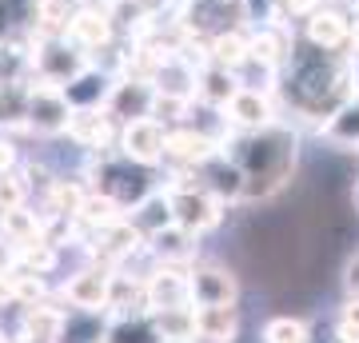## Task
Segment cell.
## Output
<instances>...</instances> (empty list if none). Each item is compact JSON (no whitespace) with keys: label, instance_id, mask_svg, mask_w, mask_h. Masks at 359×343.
<instances>
[{"label":"cell","instance_id":"1","mask_svg":"<svg viewBox=\"0 0 359 343\" xmlns=\"http://www.w3.org/2000/svg\"><path fill=\"white\" fill-rule=\"evenodd\" d=\"M228 148V144H224ZM240 168H244V180H248V191L244 200H271L280 188H287V180L295 172V156H299V140L295 132L280 124H268L259 132H244L236 136L228 148Z\"/></svg>","mask_w":359,"mask_h":343},{"label":"cell","instance_id":"2","mask_svg":"<svg viewBox=\"0 0 359 343\" xmlns=\"http://www.w3.org/2000/svg\"><path fill=\"white\" fill-rule=\"evenodd\" d=\"M168 200H172L176 224H184L196 236L212 231L224 220V200H219L216 191H208L204 184H176V188L168 191Z\"/></svg>","mask_w":359,"mask_h":343},{"label":"cell","instance_id":"3","mask_svg":"<svg viewBox=\"0 0 359 343\" xmlns=\"http://www.w3.org/2000/svg\"><path fill=\"white\" fill-rule=\"evenodd\" d=\"M120 156H128L132 164L140 168H156L168 160V124L156 116H140L128 120L120 132Z\"/></svg>","mask_w":359,"mask_h":343},{"label":"cell","instance_id":"4","mask_svg":"<svg viewBox=\"0 0 359 343\" xmlns=\"http://www.w3.org/2000/svg\"><path fill=\"white\" fill-rule=\"evenodd\" d=\"M112 280L116 276L104 264L80 267V271H72L65 280V300L72 307H80V311L104 316V311H112Z\"/></svg>","mask_w":359,"mask_h":343},{"label":"cell","instance_id":"5","mask_svg":"<svg viewBox=\"0 0 359 343\" xmlns=\"http://www.w3.org/2000/svg\"><path fill=\"white\" fill-rule=\"evenodd\" d=\"M68 124H72V100L65 96V88L60 84H48V80L32 84L28 128L40 132V136H60V132H68Z\"/></svg>","mask_w":359,"mask_h":343},{"label":"cell","instance_id":"6","mask_svg":"<svg viewBox=\"0 0 359 343\" xmlns=\"http://www.w3.org/2000/svg\"><path fill=\"white\" fill-rule=\"evenodd\" d=\"M188 280H192V304H240V280L236 271L224 264H192L188 267Z\"/></svg>","mask_w":359,"mask_h":343},{"label":"cell","instance_id":"7","mask_svg":"<svg viewBox=\"0 0 359 343\" xmlns=\"http://www.w3.org/2000/svg\"><path fill=\"white\" fill-rule=\"evenodd\" d=\"M192 304V280H188V267L180 264H164L156 267L152 276L144 280V307L160 311V307H184Z\"/></svg>","mask_w":359,"mask_h":343},{"label":"cell","instance_id":"8","mask_svg":"<svg viewBox=\"0 0 359 343\" xmlns=\"http://www.w3.org/2000/svg\"><path fill=\"white\" fill-rule=\"evenodd\" d=\"M96 176H100L96 191H108V196H116V200L124 203L128 212L144 200V196H152V184H148V176H144V168L132 164L128 156H124L120 164H104Z\"/></svg>","mask_w":359,"mask_h":343},{"label":"cell","instance_id":"9","mask_svg":"<svg viewBox=\"0 0 359 343\" xmlns=\"http://www.w3.org/2000/svg\"><path fill=\"white\" fill-rule=\"evenodd\" d=\"M32 64H36L40 80H48V84H72L80 72H88V60H84V52L68 48V44H56V40H44L36 52H32Z\"/></svg>","mask_w":359,"mask_h":343},{"label":"cell","instance_id":"10","mask_svg":"<svg viewBox=\"0 0 359 343\" xmlns=\"http://www.w3.org/2000/svg\"><path fill=\"white\" fill-rule=\"evenodd\" d=\"M224 120H228L231 128H240V132H259V128L276 124V108H271V96L259 88H240L236 96H231L224 108Z\"/></svg>","mask_w":359,"mask_h":343},{"label":"cell","instance_id":"11","mask_svg":"<svg viewBox=\"0 0 359 343\" xmlns=\"http://www.w3.org/2000/svg\"><path fill=\"white\" fill-rule=\"evenodd\" d=\"M196 339L200 343H236L240 339V307L236 304L196 307Z\"/></svg>","mask_w":359,"mask_h":343},{"label":"cell","instance_id":"12","mask_svg":"<svg viewBox=\"0 0 359 343\" xmlns=\"http://www.w3.org/2000/svg\"><path fill=\"white\" fill-rule=\"evenodd\" d=\"M152 104H156V88L148 84V80H120V84H112L108 100H104V108L128 124V120L152 116Z\"/></svg>","mask_w":359,"mask_h":343},{"label":"cell","instance_id":"13","mask_svg":"<svg viewBox=\"0 0 359 343\" xmlns=\"http://www.w3.org/2000/svg\"><path fill=\"white\" fill-rule=\"evenodd\" d=\"M219 148H224L219 140H212V136H204V132H192V128L168 132V160L180 164V168H192V172L200 164H208Z\"/></svg>","mask_w":359,"mask_h":343},{"label":"cell","instance_id":"14","mask_svg":"<svg viewBox=\"0 0 359 343\" xmlns=\"http://www.w3.org/2000/svg\"><path fill=\"white\" fill-rule=\"evenodd\" d=\"M68 136H72L80 148L100 152V148H108V140H112V112H108V108H72Z\"/></svg>","mask_w":359,"mask_h":343},{"label":"cell","instance_id":"15","mask_svg":"<svg viewBox=\"0 0 359 343\" xmlns=\"http://www.w3.org/2000/svg\"><path fill=\"white\" fill-rule=\"evenodd\" d=\"M148 240L136 224H132L128 216L120 220V224H112V228H104L100 231V243H96V260L100 264H120V260H128L140 243Z\"/></svg>","mask_w":359,"mask_h":343},{"label":"cell","instance_id":"16","mask_svg":"<svg viewBox=\"0 0 359 343\" xmlns=\"http://www.w3.org/2000/svg\"><path fill=\"white\" fill-rule=\"evenodd\" d=\"M148 248H152L156 260L164 264H192L196 255V231H188L184 224H168L156 236H148Z\"/></svg>","mask_w":359,"mask_h":343},{"label":"cell","instance_id":"17","mask_svg":"<svg viewBox=\"0 0 359 343\" xmlns=\"http://www.w3.org/2000/svg\"><path fill=\"white\" fill-rule=\"evenodd\" d=\"M327 144H339V148H355L359 152V92H351L335 112H327V124L320 128Z\"/></svg>","mask_w":359,"mask_h":343},{"label":"cell","instance_id":"18","mask_svg":"<svg viewBox=\"0 0 359 343\" xmlns=\"http://www.w3.org/2000/svg\"><path fill=\"white\" fill-rule=\"evenodd\" d=\"M104 339L108 343H164L148 311H120V316H112Z\"/></svg>","mask_w":359,"mask_h":343},{"label":"cell","instance_id":"19","mask_svg":"<svg viewBox=\"0 0 359 343\" xmlns=\"http://www.w3.org/2000/svg\"><path fill=\"white\" fill-rule=\"evenodd\" d=\"M347 36H351V25H347L344 13H335V8H316V13L308 16V40L316 48L332 52V48H339V44H347Z\"/></svg>","mask_w":359,"mask_h":343},{"label":"cell","instance_id":"20","mask_svg":"<svg viewBox=\"0 0 359 343\" xmlns=\"http://www.w3.org/2000/svg\"><path fill=\"white\" fill-rule=\"evenodd\" d=\"M148 316H152L164 343H196V304L160 307V311H148Z\"/></svg>","mask_w":359,"mask_h":343},{"label":"cell","instance_id":"21","mask_svg":"<svg viewBox=\"0 0 359 343\" xmlns=\"http://www.w3.org/2000/svg\"><path fill=\"white\" fill-rule=\"evenodd\" d=\"M28 108H32V84L4 80L0 84V128H28Z\"/></svg>","mask_w":359,"mask_h":343},{"label":"cell","instance_id":"22","mask_svg":"<svg viewBox=\"0 0 359 343\" xmlns=\"http://www.w3.org/2000/svg\"><path fill=\"white\" fill-rule=\"evenodd\" d=\"M124 203L116 200V196H108V191H88L84 196V203H80V212H76V220H84L88 228H96V231H104V228H112V224H120L124 220Z\"/></svg>","mask_w":359,"mask_h":343},{"label":"cell","instance_id":"23","mask_svg":"<svg viewBox=\"0 0 359 343\" xmlns=\"http://www.w3.org/2000/svg\"><path fill=\"white\" fill-rule=\"evenodd\" d=\"M132 224L144 231V236H156L160 228H168V224H176V216H172V200H168V191H152V196H144L136 208H132Z\"/></svg>","mask_w":359,"mask_h":343},{"label":"cell","instance_id":"24","mask_svg":"<svg viewBox=\"0 0 359 343\" xmlns=\"http://www.w3.org/2000/svg\"><path fill=\"white\" fill-rule=\"evenodd\" d=\"M240 92V84H236V72L231 68H224V64H212V68H204L200 72V84H196V96L204 104H212V108H224V104L231 100Z\"/></svg>","mask_w":359,"mask_h":343},{"label":"cell","instance_id":"25","mask_svg":"<svg viewBox=\"0 0 359 343\" xmlns=\"http://www.w3.org/2000/svg\"><path fill=\"white\" fill-rule=\"evenodd\" d=\"M65 316L68 311H56L44 300L40 304H28L25 316H20V335H36V339H60L65 331Z\"/></svg>","mask_w":359,"mask_h":343},{"label":"cell","instance_id":"26","mask_svg":"<svg viewBox=\"0 0 359 343\" xmlns=\"http://www.w3.org/2000/svg\"><path fill=\"white\" fill-rule=\"evenodd\" d=\"M68 32H72V40H76L80 48H100V44H108V36H112V25H108V16L96 13V8H80V13H72Z\"/></svg>","mask_w":359,"mask_h":343},{"label":"cell","instance_id":"27","mask_svg":"<svg viewBox=\"0 0 359 343\" xmlns=\"http://www.w3.org/2000/svg\"><path fill=\"white\" fill-rule=\"evenodd\" d=\"M104 331H108V319H104V316L72 307V311L65 316V331H60V343H104Z\"/></svg>","mask_w":359,"mask_h":343},{"label":"cell","instance_id":"28","mask_svg":"<svg viewBox=\"0 0 359 343\" xmlns=\"http://www.w3.org/2000/svg\"><path fill=\"white\" fill-rule=\"evenodd\" d=\"M212 56H216V64H224V68H244L248 60H252V40H244L240 32H219L216 40H212Z\"/></svg>","mask_w":359,"mask_h":343},{"label":"cell","instance_id":"29","mask_svg":"<svg viewBox=\"0 0 359 343\" xmlns=\"http://www.w3.org/2000/svg\"><path fill=\"white\" fill-rule=\"evenodd\" d=\"M0 231L13 243L25 248V243L40 240V220L32 216V212H25V208H8V212H0Z\"/></svg>","mask_w":359,"mask_h":343},{"label":"cell","instance_id":"30","mask_svg":"<svg viewBox=\"0 0 359 343\" xmlns=\"http://www.w3.org/2000/svg\"><path fill=\"white\" fill-rule=\"evenodd\" d=\"M264 343H311V328L299 316H271L264 323Z\"/></svg>","mask_w":359,"mask_h":343},{"label":"cell","instance_id":"31","mask_svg":"<svg viewBox=\"0 0 359 343\" xmlns=\"http://www.w3.org/2000/svg\"><path fill=\"white\" fill-rule=\"evenodd\" d=\"M287 36L283 32H276V28H268V32H259L256 40H252V60H259L264 68H276V64L287 56Z\"/></svg>","mask_w":359,"mask_h":343},{"label":"cell","instance_id":"32","mask_svg":"<svg viewBox=\"0 0 359 343\" xmlns=\"http://www.w3.org/2000/svg\"><path fill=\"white\" fill-rule=\"evenodd\" d=\"M84 196H88V191L80 188V184L56 180V184H52V191H48L52 212H60V216H76V212H80V203H84Z\"/></svg>","mask_w":359,"mask_h":343},{"label":"cell","instance_id":"33","mask_svg":"<svg viewBox=\"0 0 359 343\" xmlns=\"http://www.w3.org/2000/svg\"><path fill=\"white\" fill-rule=\"evenodd\" d=\"M332 335H335V343H359V295H347V304L335 316Z\"/></svg>","mask_w":359,"mask_h":343},{"label":"cell","instance_id":"34","mask_svg":"<svg viewBox=\"0 0 359 343\" xmlns=\"http://www.w3.org/2000/svg\"><path fill=\"white\" fill-rule=\"evenodd\" d=\"M25 180L16 176V172H0V212H8V208H25Z\"/></svg>","mask_w":359,"mask_h":343},{"label":"cell","instance_id":"35","mask_svg":"<svg viewBox=\"0 0 359 343\" xmlns=\"http://www.w3.org/2000/svg\"><path fill=\"white\" fill-rule=\"evenodd\" d=\"M344 288H347V295H359V252L344 267Z\"/></svg>","mask_w":359,"mask_h":343},{"label":"cell","instance_id":"36","mask_svg":"<svg viewBox=\"0 0 359 343\" xmlns=\"http://www.w3.org/2000/svg\"><path fill=\"white\" fill-rule=\"evenodd\" d=\"M4 304H16V276L0 271V307Z\"/></svg>","mask_w":359,"mask_h":343},{"label":"cell","instance_id":"37","mask_svg":"<svg viewBox=\"0 0 359 343\" xmlns=\"http://www.w3.org/2000/svg\"><path fill=\"white\" fill-rule=\"evenodd\" d=\"M13 168H16V148H13V140L0 136V172H13Z\"/></svg>","mask_w":359,"mask_h":343},{"label":"cell","instance_id":"38","mask_svg":"<svg viewBox=\"0 0 359 343\" xmlns=\"http://www.w3.org/2000/svg\"><path fill=\"white\" fill-rule=\"evenodd\" d=\"M16 343H60V339H36V335H16Z\"/></svg>","mask_w":359,"mask_h":343},{"label":"cell","instance_id":"39","mask_svg":"<svg viewBox=\"0 0 359 343\" xmlns=\"http://www.w3.org/2000/svg\"><path fill=\"white\" fill-rule=\"evenodd\" d=\"M351 208H355V216H359V180H355V188H351Z\"/></svg>","mask_w":359,"mask_h":343},{"label":"cell","instance_id":"40","mask_svg":"<svg viewBox=\"0 0 359 343\" xmlns=\"http://www.w3.org/2000/svg\"><path fill=\"white\" fill-rule=\"evenodd\" d=\"M0 343H16V339H13V335H8L4 328H0Z\"/></svg>","mask_w":359,"mask_h":343},{"label":"cell","instance_id":"41","mask_svg":"<svg viewBox=\"0 0 359 343\" xmlns=\"http://www.w3.org/2000/svg\"><path fill=\"white\" fill-rule=\"evenodd\" d=\"M311 343H335V335H332V339H311Z\"/></svg>","mask_w":359,"mask_h":343},{"label":"cell","instance_id":"42","mask_svg":"<svg viewBox=\"0 0 359 343\" xmlns=\"http://www.w3.org/2000/svg\"><path fill=\"white\" fill-rule=\"evenodd\" d=\"M104 343H108V339H104Z\"/></svg>","mask_w":359,"mask_h":343}]
</instances>
